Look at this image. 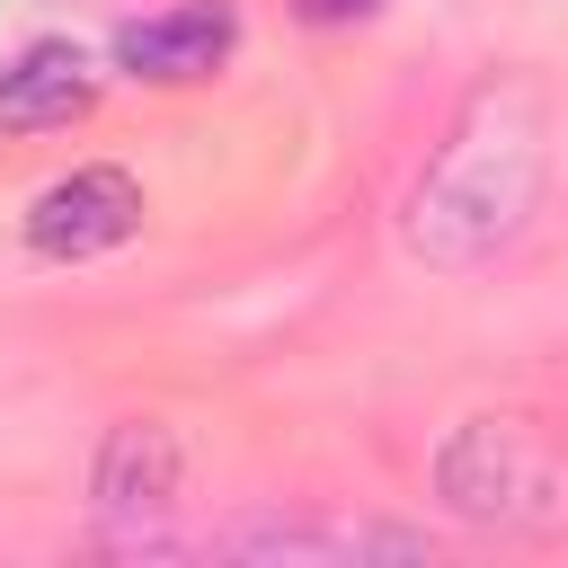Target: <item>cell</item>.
<instances>
[{
  "label": "cell",
  "instance_id": "3957f363",
  "mask_svg": "<svg viewBox=\"0 0 568 568\" xmlns=\"http://www.w3.org/2000/svg\"><path fill=\"white\" fill-rule=\"evenodd\" d=\"M178 488H186V444L178 426L160 417H124L106 444H98V541L106 550H160L169 541V515H178Z\"/></svg>",
  "mask_w": 568,
  "mask_h": 568
},
{
  "label": "cell",
  "instance_id": "5b68a950",
  "mask_svg": "<svg viewBox=\"0 0 568 568\" xmlns=\"http://www.w3.org/2000/svg\"><path fill=\"white\" fill-rule=\"evenodd\" d=\"M231 559H266V568H364V559H426L417 532H382V524H311V515H266L240 524L222 541Z\"/></svg>",
  "mask_w": 568,
  "mask_h": 568
},
{
  "label": "cell",
  "instance_id": "6da1fadb",
  "mask_svg": "<svg viewBox=\"0 0 568 568\" xmlns=\"http://www.w3.org/2000/svg\"><path fill=\"white\" fill-rule=\"evenodd\" d=\"M541 169H550V115H541V98L524 80H488L453 115V133L435 142V160H426V178L408 195V248L426 266H479V257H497L524 231V213L541 195Z\"/></svg>",
  "mask_w": 568,
  "mask_h": 568
},
{
  "label": "cell",
  "instance_id": "52a82bcc",
  "mask_svg": "<svg viewBox=\"0 0 568 568\" xmlns=\"http://www.w3.org/2000/svg\"><path fill=\"white\" fill-rule=\"evenodd\" d=\"M89 98H98V71L80 44H27L0 71V124L9 133H53V124L89 115Z\"/></svg>",
  "mask_w": 568,
  "mask_h": 568
},
{
  "label": "cell",
  "instance_id": "277c9868",
  "mask_svg": "<svg viewBox=\"0 0 568 568\" xmlns=\"http://www.w3.org/2000/svg\"><path fill=\"white\" fill-rule=\"evenodd\" d=\"M142 231V186L124 178V169H71V178H53L36 204H27V248L36 257H98V248H115V240H133Z\"/></svg>",
  "mask_w": 568,
  "mask_h": 568
},
{
  "label": "cell",
  "instance_id": "8992f818",
  "mask_svg": "<svg viewBox=\"0 0 568 568\" xmlns=\"http://www.w3.org/2000/svg\"><path fill=\"white\" fill-rule=\"evenodd\" d=\"M231 36H240V18H231L222 0H186V9L133 18V27L115 36V62H124L133 80H213L222 53H231Z\"/></svg>",
  "mask_w": 568,
  "mask_h": 568
},
{
  "label": "cell",
  "instance_id": "7a4b0ae2",
  "mask_svg": "<svg viewBox=\"0 0 568 568\" xmlns=\"http://www.w3.org/2000/svg\"><path fill=\"white\" fill-rule=\"evenodd\" d=\"M435 488L462 524L559 541L568 532V453L524 417H470L435 453Z\"/></svg>",
  "mask_w": 568,
  "mask_h": 568
}]
</instances>
